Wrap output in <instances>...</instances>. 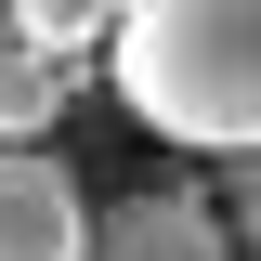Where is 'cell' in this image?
<instances>
[{
	"label": "cell",
	"instance_id": "1",
	"mask_svg": "<svg viewBox=\"0 0 261 261\" xmlns=\"http://www.w3.org/2000/svg\"><path fill=\"white\" fill-rule=\"evenodd\" d=\"M105 79L157 144L261 170V0H144V13H118Z\"/></svg>",
	"mask_w": 261,
	"mask_h": 261
},
{
	"label": "cell",
	"instance_id": "2",
	"mask_svg": "<svg viewBox=\"0 0 261 261\" xmlns=\"http://www.w3.org/2000/svg\"><path fill=\"white\" fill-rule=\"evenodd\" d=\"M92 196L53 144H0V261H92Z\"/></svg>",
	"mask_w": 261,
	"mask_h": 261
},
{
	"label": "cell",
	"instance_id": "3",
	"mask_svg": "<svg viewBox=\"0 0 261 261\" xmlns=\"http://www.w3.org/2000/svg\"><path fill=\"white\" fill-rule=\"evenodd\" d=\"M92 261H248V248H235V222L209 196H170L157 183V196H118L92 222Z\"/></svg>",
	"mask_w": 261,
	"mask_h": 261
},
{
	"label": "cell",
	"instance_id": "4",
	"mask_svg": "<svg viewBox=\"0 0 261 261\" xmlns=\"http://www.w3.org/2000/svg\"><path fill=\"white\" fill-rule=\"evenodd\" d=\"M65 92H79V79H65L53 53H27L13 13H0V144H39V130L65 118Z\"/></svg>",
	"mask_w": 261,
	"mask_h": 261
},
{
	"label": "cell",
	"instance_id": "5",
	"mask_svg": "<svg viewBox=\"0 0 261 261\" xmlns=\"http://www.w3.org/2000/svg\"><path fill=\"white\" fill-rule=\"evenodd\" d=\"M13 39H27V53H118V13H92V0H39V13H13Z\"/></svg>",
	"mask_w": 261,
	"mask_h": 261
},
{
	"label": "cell",
	"instance_id": "6",
	"mask_svg": "<svg viewBox=\"0 0 261 261\" xmlns=\"http://www.w3.org/2000/svg\"><path fill=\"white\" fill-rule=\"evenodd\" d=\"M235 248L261 261V170H248V183H235Z\"/></svg>",
	"mask_w": 261,
	"mask_h": 261
}]
</instances>
